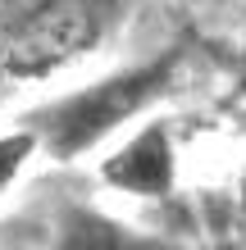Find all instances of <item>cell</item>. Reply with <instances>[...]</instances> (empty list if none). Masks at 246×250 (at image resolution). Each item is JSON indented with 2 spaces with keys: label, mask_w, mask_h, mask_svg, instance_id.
<instances>
[{
  "label": "cell",
  "mask_w": 246,
  "mask_h": 250,
  "mask_svg": "<svg viewBox=\"0 0 246 250\" xmlns=\"http://www.w3.org/2000/svg\"><path fill=\"white\" fill-rule=\"evenodd\" d=\"M182 50H164L160 60L114 73V78L87 86V91H73L64 100L46 105L41 114H32V132L37 141L46 146L55 159H73L82 150H91L100 137H110L119 123H128L141 105H151L155 96L173 82V68H178Z\"/></svg>",
  "instance_id": "cell-1"
},
{
  "label": "cell",
  "mask_w": 246,
  "mask_h": 250,
  "mask_svg": "<svg viewBox=\"0 0 246 250\" xmlns=\"http://www.w3.org/2000/svg\"><path fill=\"white\" fill-rule=\"evenodd\" d=\"M105 182L133 196H164L173 187V146L169 132L160 123H151L146 132H137L114 159H105Z\"/></svg>",
  "instance_id": "cell-2"
},
{
  "label": "cell",
  "mask_w": 246,
  "mask_h": 250,
  "mask_svg": "<svg viewBox=\"0 0 246 250\" xmlns=\"http://www.w3.org/2000/svg\"><path fill=\"white\" fill-rule=\"evenodd\" d=\"M37 132L32 127H23V132H9V137H0V191H5L14 178L23 173V164H27V155L37 150Z\"/></svg>",
  "instance_id": "cell-3"
},
{
  "label": "cell",
  "mask_w": 246,
  "mask_h": 250,
  "mask_svg": "<svg viewBox=\"0 0 246 250\" xmlns=\"http://www.w3.org/2000/svg\"><path fill=\"white\" fill-rule=\"evenodd\" d=\"M64 241L68 246H133V237H119L114 223H100V218H87V214L64 223Z\"/></svg>",
  "instance_id": "cell-4"
}]
</instances>
